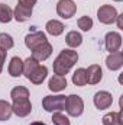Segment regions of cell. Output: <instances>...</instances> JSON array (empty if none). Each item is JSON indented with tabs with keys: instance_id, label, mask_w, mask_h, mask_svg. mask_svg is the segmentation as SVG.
I'll return each instance as SVG.
<instances>
[{
	"instance_id": "obj_1",
	"label": "cell",
	"mask_w": 123,
	"mask_h": 125,
	"mask_svg": "<svg viewBox=\"0 0 123 125\" xmlns=\"http://www.w3.org/2000/svg\"><path fill=\"white\" fill-rule=\"evenodd\" d=\"M78 61V54L77 51L72 50H62L60 55L55 58V61L52 64L54 67V73L57 76H65L68 74V71L74 67V64Z\"/></svg>"
},
{
	"instance_id": "obj_2",
	"label": "cell",
	"mask_w": 123,
	"mask_h": 125,
	"mask_svg": "<svg viewBox=\"0 0 123 125\" xmlns=\"http://www.w3.org/2000/svg\"><path fill=\"white\" fill-rule=\"evenodd\" d=\"M67 96L57 94V96H45L42 100V106L46 112H61L65 109Z\"/></svg>"
},
{
	"instance_id": "obj_3",
	"label": "cell",
	"mask_w": 123,
	"mask_h": 125,
	"mask_svg": "<svg viewBox=\"0 0 123 125\" xmlns=\"http://www.w3.org/2000/svg\"><path fill=\"white\" fill-rule=\"evenodd\" d=\"M65 109L68 112L70 116H80L84 111V102L78 94H70L67 96V102H65Z\"/></svg>"
},
{
	"instance_id": "obj_4",
	"label": "cell",
	"mask_w": 123,
	"mask_h": 125,
	"mask_svg": "<svg viewBox=\"0 0 123 125\" xmlns=\"http://www.w3.org/2000/svg\"><path fill=\"white\" fill-rule=\"evenodd\" d=\"M97 18H98V21H100L101 23L110 25V23H113V22L116 21V18H117V10H116V7H113V6H110V4H103V6H100V9L97 10Z\"/></svg>"
},
{
	"instance_id": "obj_5",
	"label": "cell",
	"mask_w": 123,
	"mask_h": 125,
	"mask_svg": "<svg viewBox=\"0 0 123 125\" xmlns=\"http://www.w3.org/2000/svg\"><path fill=\"white\" fill-rule=\"evenodd\" d=\"M77 12V4L72 0H60L57 3V13L62 19H71Z\"/></svg>"
},
{
	"instance_id": "obj_6",
	"label": "cell",
	"mask_w": 123,
	"mask_h": 125,
	"mask_svg": "<svg viewBox=\"0 0 123 125\" xmlns=\"http://www.w3.org/2000/svg\"><path fill=\"white\" fill-rule=\"evenodd\" d=\"M104 45L106 50L110 52L119 51V48L122 47V35L119 32H109L104 38Z\"/></svg>"
},
{
	"instance_id": "obj_7",
	"label": "cell",
	"mask_w": 123,
	"mask_h": 125,
	"mask_svg": "<svg viewBox=\"0 0 123 125\" xmlns=\"http://www.w3.org/2000/svg\"><path fill=\"white\" fill-rule=\"evenodd\" d=\"M93 102H94V106H96L97 109L103 111V109H107V108L112 106V103H113V97H112V94L109 93V92L101 90V92H97V93L94 94Z\"/></svg>"
},
{
	"instance_id": "obj_8",
	"label": "cell",
	"mask_w": 123,
	"mask_h": 125,
	"mask_svg": "<svg viewBox=\"0 0 123 125\" xmlns=\"http://www.w3.org/2000/svg\"><path fill=\"white\" fill-rule=\"evenodd\" d=\"M46 42V35L42 31H36L32 32V33H28L25 36V45L29 48V50H35L36 47H39L41 44Z\"/></svg>"
},
{
	"instance_id": "obj_9",
	"label": "cell",
	"mask_w": 123,
	"mask_h": 125,
	"mask_svg": "<svg viewBox=\"0 0 123 125\" xmlns=\"http://www.w3.org/2000/svg\"><path fill=\"white\" fill-rule=\"evenodd\" d=\"M52 54V45L46 41L44 44H41L39 47H36L35 50H32V57L36 61H45L46 58H49Z\"/></svg>"
},
{
	"instance_id": "obj_10",
	"label": "cell",
	"mask_w": 123,
	"mask_h": 125,
	"mask_svg": "<svg viewBox=\"0 0 123 125\" xmlns=\"http://www.w3.org/2000/svg\"><path fill=\"white\" fill-rule=\"evenodd\" d=\"M86 76H87V83H90V84H97V83H100V80L103 79L101 67L97 65V64H91V65L86 70Z\"/></svg>"
},
{
	"instance_id": "obj_11",
	"label": "cell",
	"mask_w": 123,
	"mask_h": 125,
	"mask_svg": "<svg viewBox=\"0 0 123 125\" xmlns=\"http://www.w3.org/2000/svg\"><path fill=\"white\" fill-rule=\"evenodd\" d=\"M106 65L109 70L112 71H116L119 68H122L123 65V54L120 51H116V52H110V55L106 58Z\"/></svg>"
},
{
	"instance_id": "obj_12",
	"label": "cell",
	"mask_w": 123,
	"mask_h": 125,
	"mask_svg": "<svg viewBox=\"0 0 123 125\" xmlns=\"http://www.w3.org/2000/svg\"><path fill=\"white\" fill-rule=\"evenodd\" d=\"M12 111L15 115L20 116V118H25L31 114L32 111V105L29 100H23V102H13L12 105Z\"/></svg>"
},
{
	"instance_id": "obj_13",
	"label": "cell",
	"mask_w": 123,
	"mask_h": 125,
	"mask_svg": "<svg viewBox=\"0 0 123 125\" xmlns=\"http://www.w3.org/2000/svg\"><path fill=\"white\" fill-rule=\"evenodd\" d=\"M46 76H48V68L45 65H38L31 73L28 80H31V83H33V84H41L46 79Z\"/></svg>"
},
{
	"instance_id": "obj_14",
	"label": "cell",
	"mask_w": 123,
	"mask_h": 125,
	"mask_svg": "<svg viewBox=\"0 0 123 125\" xmlns=\"http://www.w3.org/2000/svg\"><path fill=\"white\" fill-rule=\"evenodd\" d=\"M32 16V9L31 7H26V6H22L18 3V6L15 7L13 10V18L18 21V22H25L28 21Z\"/></svg>"
},
{
	"instance_id": "obj_15",
	"label": "cell",
	"mask_w": 123,
	"mask_h": 125,
	"mask_svg": "<svg viewBox=\"0 0 123 125\" xmlns=\"http://www.w3.org/2000/svg\"><path fill=\"white\" fill-rule=\"evenodd\" d=\"M9 74L12 77H19L23 74V61L19 57H13L9 62Z\"/></svg>"
},
{
	"instance_id": "obj_16",
	"label": "cell",
	"mask_w": 123,
	"mask_h": 125,
	"mask_svg": "<svg viewBox=\"0 0 123 125\" xmlns=\"http://www.w3.org/2000/svg\"><path fill=\"white\" fill-rule=\"evenodd\" d=\"M123 109H120L119 112H110L106 114L103 116V125H123Z\"/></svg>"
},
{
	"instance_id": "obj_17",
	"label": "cell",
	"mask_w": 123,
	"mask_h": 125,
	"mask_svg": "<svg viewBox=\"0 0 123 125\" xmlns=\"http://www.w3.org/2000/svg\"><path fill=\"white\" fill-rule=\"evenodd\" d=\"M10 97L13 102H23V100H29V90L23 86H16L12 89Z\"/></svg>"
},
{
	"instance_id": "obj_18",
	"label": "cell",
	"mask_w": 123,
	"mask_h": 125,
	"mask_svg": "<svg viewBox=\"0 0 123 125\" xmlns=\"http://www.w3.org/2000/svg\"><path fill=\"white\" fill-rule=\"evenodd\" d=\"M48 87H49V90H52V92H61V90H64V89L67 87V79H65L64 76H57V74H55V76L49 80Z\"/></svg>"
},
{
	"instance_id": "obj_19",
	"label": "cell",
	"mask_w": 123,
	"mask_h": 125,
	"mask_svg": "<svg viewBox=\"0 0 123 125\" xmlns=\"http://www.w3.org/2000/svg\"><path fill=\"white\" fill-rule=\"evenodd\" d=\"M46 32L49 33V35H52V36H60L62 32H64V23L60 22V21H57V19H52V21H48L46 22Z\"/></svg>"
},
{
	"instance_id": "obj_20",
	"label": "cell",
	"mask_w": 123,
	"mask_h": 125,
	"mask_svg": "<svg viewBox=\"0 0 123 125\" xmlns=\"http://www.w3.org/2000/svg\"><path fill=\"white\" fill-rule=\"evenodd\" d=\"M65 42H67L68 47H71V48H77V47H80V45L83 44V36H81L80 32L71 31V32L67 33V36H65Z\"/></svg>"
},
{
	"instance_id": "obj_21",
	"label": "cell",
	"mask_w": 123,
	"mask_h": 125,
	"mask_svg": "<svg viewBox=\"0 0 123 125\" xmlns=\"http://www.w3.org/2000/svg\"><path fill=\"white\" fill-rule=\"evenodd\" d=\"M72 83L75 86H86L87 84V76H86V68H77L72 74Z\"/></svg>"
},
{
	"instance_id": "obj_22",
	"label": "cell",
	"mask_w": 123,
	"mask_h": 125,
	"mask_svg": "<svg viewBox=\"0 0 123 125\" xmlns=\"http://www.w3.org/2000/svg\"><path fill=\"white\" fill-rule=\"evenodd\" d=\"M13 19V10L9 7L6 3H0V22L1 23H9Z\"/></svg>"
},
{
	"instance_id": "obj_23",
	"label": "cell",
	"mask_w": 123,
	"mask_h": 125,
	"mask_svg": "<svg viewBox=\"0 0 123 125\" xmlns=\"http://www.w3.org/2000/svg\"><path fill=\"white\" fill-rule=\"evenodd\" d=\"M13 111H12V105L6 100H0V121H7L10 119Z\"/></svg>"
},
{
	"instance_id": "obj_24",
	"label": "cell",
	"mask_w": 123,
	"mask_h": 125,
	"mask_svg": "<svg viewBox=\"0 0 123 125\" xmlns=\"http://www.w3.org/2000/svg\"><path fill=\"white\" fill-rule=\"evenodd\" d=\"M39 65V61H36L33 57H28L25 61H23V74H25V77L28 79L29 76H31V73Z\"/></svg>"
},
{
	"instance_id": "obj_25",
	"label": "cell",
	"mask_w": 123,
	"mask_h": 125,
	"mask_svg": "<svg viewBox=\"0 0 123 125\" xmlns=\"http://www.w3.org/2000/svg\"><path fill=\"white\" fill-rule=\"evenodd\" d=\"M13 45H15V41L9 33H4V32L0 33V50L7 51V50L13 48Z\"/></svg>"
},
{
	"instance_id": "obj_26",
	"label": "cell",
	"mask_w": 123,
	"mask_h": 125,
	"mask_svg": "<svg viewBox=\"0 0 123 125\" xmlns=\"http://www.w3.org/2000/svg\"><path fill=\"white\" fill-rule=\"evenodd\" d=\"M78 28L84 32H88L93 28V19L90 16H81L78 19Z\"/></svg>"
},
{
	"instance_id": "obj_27",
	"label": "cell",
	"mask_w": 123,
	"mask_h": 125,
	"mask_svg": "<svg viewBox=\"0 0 123 125\" xmlns=\"http://www.w3.org/2000/svg\"><path fill=\"white\" fill-rule=\"evenodd\" d=\"M52 124L54 125H70V119L61 114V112H54L52 115Z\"/></svg>"
},
{
	"instance_id": "obj_28",
	"label": "cell",
	"mask_w": 123,
	"mask_h": 125,
	"mask_svg": "<svg viewBox=\"0 0 123 125\" xmlns=\"http://www.w3.org/2000/svg\"><path fill=\"white\" fill-rule=\"evenodd\" d=\"M18 3L22 4V6H26V7H31L32 9L36 4V0H18Z\"/></svg>"
},
{
	"instance_id": "obj_29",
	"label": "cell",
	"mask_w": 123,
	"mask_h": 125,
	"mask_svg": "<svg viewBox=\"0 0 123 125\" xmlns=\"http://www.w3.org/2000/svg\"><path fill=\"white\" fill-rule=\"evenodd\" d=\"M6 51L4 50H0V73H1V70H3V64H4V60H6Z\"/></svg>"
},
{
	"instance_id": "obj_30",
	"label": "cell",
	"mask_w": 123,
	"mask_h": 125,
	"mask_svg": "<svg viewBox=\"0 0 123 125\" xmlns=\"http://www.w3.org/2000/svg\"><path fill=\"white\" fill-rule=\"evenodd\" d=\"M122 16L123 15H117V18H116V22H117V26L123 29V22H122Z\"/></svg>"
},
{
	"instance_id": "obj_31",
	"label": "cell",
	"mask_w": 123,
	"mask_h": 125,
	"mask_svg": "<svg viewBox=\"0 0 123 125\" xmlns=\"http://www.w3.org/2000/svg\"><path fill=\"white\" fill-rule=\"evenodd\" d=\"M31 125H46V124H44V122H32Z\"/></svg>"
},
{
	"instance_id": "obj_32",
	"label": "cell",
	"mask_w": 123,
	"mask_h": 125,
	"mask_svg": "<svg viewBox=\"0 0 123 125\" xmlns=\"http://www.w3.org/2000/svg\"><path fill=\"white\" fill-rule=\"evenodd\" d=\"M113 1H122V0H113Z\"/></svg>"
}]
</instances>
